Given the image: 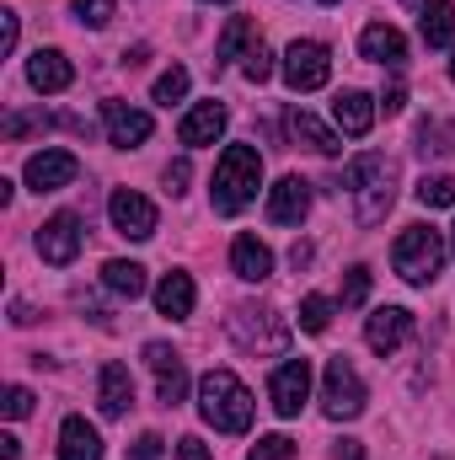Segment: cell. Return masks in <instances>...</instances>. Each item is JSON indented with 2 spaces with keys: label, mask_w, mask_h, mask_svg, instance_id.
<instances>
[{
  "label": "cell",
  "mask_w": 455,
  "mask_h": 460,
  "mask_svg": "<svg viewBox=\"0 0 455 460\" xmlns=\"http://www.w3.org/2000/svg\"><path fill=\"white\" fill-rule=\"evenodd\" d=\"M113 5L118 0H76V16H81V27H108Z\"/></svg>",
  "instance_id": "cell-35"
},
{
  "label": "cell",
  "mask_w": 455,
  "mask_h": 460,
  "mask_svg": "<svg viewBox=\"0 0 455 460\" xmlns=\"http://www.w3.org/2000/svg\"><path fill=\"white\" fill-rule=\"evenodd\" d=\"M252 412H257V402H252V391L236 380V369H210V375L199 380V418H204L210 429H220V434H246V429H252Z\"/></svg>",
  "instance_id": "cell-1"
},
{
  "label": "cell",
  "mask_w": 455,
  "mask_h": 460,
  "mask_svg": "<svg viewBox=\"0 0 455 460\" xmlns=\"http://www.w3.org/2000/svg\"><path fill=\"white\" fill-rule=\"evenodd\" d=\"M263 188V155L252 145H226L220 166H215V188H210V204L215 215H241Z\"/></svg>",
  "instance_id": "cell-2"
},
{
  "label": "cell",
  "mask_w": 455,
  "mask_h": 460,
  "mask_svg": "<svg viewBox=\"0 0 455 460\" xmlns=\"http://www.w3.org/2000/svg\"><path fill=\"white\" fill-rule=\"evenodd\" d=\"M145 59H150V49H145V43H134V49H123V65H129V70H134V65H145Z\"/></svg>",
  "instance_id": "cell-45"
},
{
  "label": "cell",
  "mask_w": 455,
  "mask_h": 460,
  "mask_svg": "<svg viewBox=\"0 0 455 460\" xmlns=\"http://www.w3.org/2000/svg\"><path fill=\"white\" fill-rule=\"evenodd\" d=\"M22 456V439L16 434H0V460H16Z\"/></svg>",
  "instance_id": "cell-44"
},
{
  "label": "cell",
  "mask_w": 455,
  "mask_h": 460,
  "mask_svg": "<svg viewBox=\"0 0 455 460\" xmlns=\"http://www.w3.org/2000/svg\"><path fill=\"white\" fill-rule=\"evenodd\" d=\"M338 188H348L359 199V226H380L397 204V166L386 155H359L338 177Z\"/></svg>",
  "instance_id": "cell-3"
},
{
  "label": "cell",
  "mask_w": 455,
  "mask_h": 460,
  "mask_svg": "<svg viewBox=\"0 0 455 460\" xmlns=\"http://www.w3.org/2000/svg\"><path fill=\"white\" fill-rule=\"evenodd\" d=\"M0 16H5V54H11L16 49V11H0Z\"/></svg>",
  "instance_id": "cell-46"
},
{
  "label": "cell",
  "mask_w": 455,
  "mask_h": 460,
  "mask_svg": "<svg viewBox=\"0 0 455 460\" xmlns=\"http://www.w3.org/2000/svg\"><path fill=\"white\" fill-rule=\"evenodd\" d=\"M183 396H188V369L156 380V402H161V407H183Z\"/></svg>",
  "instance_id": "cell-34"
},
{
  "label": "cell",
  "mask_w": 455,
  "mask_h": 460,
  "mask_svg": "<svg viewBox=\"0 0 455 460\" xmlns=\"http://www.w3.org/2000/svg\"><path fill=\"white\" fill-rule=\"evenodd\" d=\"M268 396H273V412L279 418H300L306 396H311V358H284L268 380Z\"/></svg>",
  "instance_id": "cell-7"
},
{
  "label": "cell",
  "mask_w": 455,
  "mask_h": 460,
  "mask_svg": "<svg viewBox=\"0 0 455 460\" xmlns=\"http://www.w3.org/2000/svg\"><path fill=\"white\" fill-rule=\"evenodd\" d=\"M451 252H455V230H451Z\"/></svg>",
  "instance_id": "cell-49"
},
{
  "label": "cell",
  "mask_w": 455,
  "mask_h": 460,
  "mask_svg": "<svg viewBox=\"0 0 455 460\" xmlns=\"http://www.w3.org/2000/svg\"><path fill=\"white\" fill-rule=\"evenodd\" d=\"M451 81H455V59H451Z\"/></svg>",
  "instance_id": "cell-48"
},
{
  "label": "cell",
  "mask_w": 455,
  "mask_h": 460,
  "mask_svg": "<svg viewBox=\"0 0 455 460\" xmlns=\"http://www.w3.org/2000/svg\"><path fill=\"white\" fill-rule=\"evenodd\" d=\"M311 215V182L306 177H279L268 188V220L273 226H300Z\"/></svg>",
  "instance_id": "cell-13"
},
{
  "label": "cell",
  "mask_w": 455,
  "mask_h": 460,
  "mask_svg": "<svg viewBox=\"0 0 455 460\" xmlns=\"http://www.w3.org/2000/svg\"><path fill=\"white\" fill-rule=\"evenodd\" d=\"M59 460H103V434L86 418H65V429H59Z\"/></svg>",
  "instance_id": "cell-22"
},
{
  "label": "cell",
  "mask_w": 455,
  "mask_h": 460,
  "mask_svg": "<svg viewBox=\"0 0 455 460\" xmlns=\"http://www.w3.org/2000/svg\"><path fill=\"white\" fill-rule=\"evenodd\" d=\"M27 412H32V391H27V385H5V418L22 423Z\"/></svg>",
  "instance_id": "cell-38"
},
{
  "label": "cell",
  "mask_w": 455,
  "mask_h": 460,
  "mask_svg": "<svg viewBox=\"0 0 455 460\" xmlns=\"http://www.w3.org/2000/svg\"><path fill=\"white\" fill-rule=\"evenodd\" d=\"M145 364H150L156 380H161V375H177V369H183V353L172 343H145Z\"/></svg>",
  "instance_id": "cell-32"
},
{
  "label": "cell",
  "mask_w": 455,
  "mask_h": 460,
  "mask_svg": "<svg viewBox=\"0 0 455 460\" xmlns=\"http://www.w3.org/2000/svg\"><path fill=\"white\" fill-rule=\"evenodd\" d=\"M333 75V49L317 38H295L284 49V86L290 92H322Z\"/></svg>",
  "instance_id": "cell-6"
},
{
  "label": "cell",
  "mask_w": 455,
  "mask_h": 460,
  "mask_svg": "<svg viewBox=\"0 0 455 460\" xmlns=\"http://www.w3.org/2000/svg\"><path fill=\"white\" fill-rule=\"evenodd\" d=\"M418 32L429 49H451L455 43V0H429L418 16Z\"/></svg>",
  "instance_id": "cell-25"
},
{
  "label": "cell",
  "mask_w": 455,
  "mask_h": 460,
  "mask_svg": "<svg viewBox=\"0 0 455 460\" xmlns=\"http://www.w3.org/2000/svg\"><path fill=\"white\" fill-rule=\"evenodd\" d=\"M97 407H103V418H123L134 407V380H129L123 364H103V375H97Z\"/></svg>",
  "instance_id": "cell-20"
},
{
  "label": "cell",
  "mask_w": 455,
  "mask_h": 460,
  "mask_svg": "<svg viewBox=\"0 0 455 460\" xmlns=\"http://www.w3.org/2000/svg\"><path fill=\"white\" fill-rule=\"evenodd\" d=\"M391 268H397L402 284H413V289L434 284L440 268H445V235L434 226H407L397 235V246H391Z\"/></svg>",
  "instance_id": "cell-4"
},
{
  "label": "cell",
  "mask_w": 455,
  "mask_h": 460,
  "mask_svg": "<svg viewBox=\"0 0 455 460\" xmlns=\"http://www.w3.org/2000/svg\"><path fill=\"white\" fill-rule=\"evenodd\" d=\"M375 97H364V92H338L333 97V118H338V128L348 139H364L370 128H375Z\"/></svg>",
  "instance_id": "cell-19"
},
{
  "label": "cell",
  "mask_w": 455,
  "mask_h": 460,
  "mask_svg": "<svg viewBox=\"0 0 455 460\" xmlns=\"http://www.w3.org/2000/svg\"><path fill=\"white\" fill-rule=\"evenodd\" d=\"M241 75H246V81H252V86H263V81H268V75H273V49H268V43H263V38H257V43H252V49H246V59H241Z\"/></svg>",
  "instance_id": "cell-30"
},
{
  "label": "cell",
  "mask_w": 455,
  "mask_h": 460,
  "mask_svg": "<svg viewBox=\"0 0 455 460\" xmlns=\"http://www.w3.org/2000/svg\"><path fill=\"white\" fill-rule=\"evenodd\" d=\"M103 284L113 289L118 300H139V295L150 289V284H145V268H139V262H123V257H113V262L103 268Z\"/></svg>",
  "instance_id": "cell-26"
},
{
  "label": "cell",
  "mask_w": 455,
  "mask_h": 460,
  "mask_svg": "<svg viewBox=\"0 0 455 460\" xmlns=\"http://www.w3.org/2000/svg\"><path fill=\"white\" fill-rule=\"evenodd\" d=\"M407 338H413V316H407L402 305H380V311H370V322H364V343L375 348L380 358H391Z\"/></svg>",
  "instance_id": "cell-11"
},
{
  "label": "cell",
  "mask_w": 455,
  "mask_h": 460,
  "mask_svg": "<svg viewBox=\"0 0 455 460\" xmlns=\"http://www.w3.org/2000/svg\"><path fill=\"white\" fill-rule=\"evenodd\" d=\"M108 220L129 241H150L156 235V204L145 193H134V188H118L113 199H108Z\"/></svg>",
  "instance_id": "cell-9"
},
{
  "label": "cell",
  "mask_w": 455,
  "mask_h": 460,
  "mask_svg": "<svg viewBox=\"0 0 455 460\" xmlns=\"http://www.w3.org/2000/svg\"><path fill=\"white\" fill-rule=\"evenodd\" d=\"M215 5H230V0H215Z\"/></svg>",
  "instance_id": "cell-51"
},
{
  "label": "cell",
  "mask_w": 455,
  "mask_h": 460,
  "mask_svg": "<svg viewBox=\"0 0 455 460\" xmlns=\"http://www.w3.org/2000/svg\"><path fill=\"white\" fill-rule=\"evenodd\" d=\"M188 177H193V166H188V161H172V166H166V193H172V199L188 193Z\"/></svg>",
  "instance_id": "cell-40"
},
{
  "label": "cell",
  "mask_w": 455,
  "mask_h": 460,
  "mask_svg": "<svg viewBox=\"0 0 455 460\" xmlns=\"http://www.w3.org/2000/svg\"><path fill=\"white\" fill-rule=\"evenodd\" d=\"M252 43H257V27H252L246 16H230L226 32H220V43H215V75L230 70L236 59H246V49H252Z\"/></svg>",
  "instance_id": "cell-23"
},
{
  "label": "cell",
  "mask_w": 455,
  "mask_h": 460,
  "mask_svg": "<svg viewBox=\"0 0 455 460\" xmlns=\"http://www.w3.org/2000/svg\"><path fill=\"white\" fill-rule=\"evenodd\" d=\"M413 193H418V204H424V209H455V177H445V172L424 177Z\"/></svg>",
  "instance_id": "cell-27"
},
{
  "label": "cell",
  "mask_w": 455,
  "mask_h": 460,
  "mask_svg": "<svg viewBox=\"0 0 455 460\" xmlns=\"http://www.w3.org/2000/svg\"><path fill=\"white\" fill-rule=\"evenodd\" d=\"M150 97H156L161 108H172V102H183V97H188V70H183V65H172L166 75H156V86H150Z\"/></svg>",
  "instance_id": "cell-29"
},
{
  "label": "cell",
  "mask_w": 455,
  "mask_h": 460,
  "mask_svg": "<svg viewBox=\"0 0 455 460\" xmlns=\"http://www.w3.org/2000/svg\"><path fill=\"white\" fill-rule=\"evenodd\" d=\"M322 5H338V0H322Z\"/></svg>",
  "instance_id": "cell-50"
},
{
  "label": "cell",
  "mask_w": 455,
  "mask_h": 460,
  "mask_svg": "<svg viewBox=\"0 0 455 460\" xmlns=\"http://www.w3.org/2000/svg\"><path fill=\"white\" fill-rule=\"evenodd\" d=\"M54 118H43V113H5V123H0V134L5 139H22L27 128H49Z\"/></svg>",
  "instance_id": "cell-37"
},
{
  "label": "cell",
  "mask_w": 455,
  "mask_h": 460,
  "mask_svg": "<svg viewBox=\"0 0 455 460\" xmlns=\"http://www.w3.org/2000/svg\"><path fill=\"white\" fill-rule=\"evenodd\" d=\"M103 123H108V145H118V150L145 145L150 128H156L145 108H129V102H103Z\"/></svg>",
  "instance_id": "cell-14"
},
{
  "label": "cell",
  "mask_w": 455,
  "mask_h": 460,
  "mask_svg": "<svg viewBox=\"0 0 455 460\" xmlns=\"http://www.w3.org/2000/svg\"><path fill=\"white\" fill-rule=\"evenodd\" d=\"M370 300V268H348L343 279V305H364Z\"/></svg>",
  "instance_id": "cell-36"
},
{
  "label": "cell",
  "mask_w": 455,
  "mask_h": 460,
  "mask_svg": "<svg viewBox=\"0 0 455 460\" xmlns=\"http://www.w3.org/2000/svg\"><path fill=\"white\" fill-rule=\"evenodd\" d=\"M246 460H295V439H284V434H263Z\"/></svg>",
  "instance_id": "cell-33"
},
{
  "label": "cell",
  "mask_w": 455,
  "mask_h": 460,
  "mask_svg": "<svg viewBox=\"0 0 455 460\" xmlns=\"http://www.w3.org/2000/svg\"><path fill=\"white\" fill-rule=\"evenodd\" d=\"M407 5H418V11H424V5H429V0H407Z\"/></svg>",
  "instance_id": "cell-47"
},
{
  "label": "cell",
  "mask_w": 455,
  "mask_h": 460,
  "mask_svg": "<svg viewBox=\"0 0 455 460\" xmlns=\"http://www.w3.org/2000/svg\"><path fill=\"white\" fill-rule=\"evenodd\" d=\"M359 54H364L370 65H391V70H402V65H407V38H402L391 22H370V27L359 32Z\"/></svg>",
  "instance_id": "cell-16"
},
{
  "label": "cell",
  "mask_w": 455,
  "mask_h": 460,
  "mask_svg": "<svg viewBox=\"0 0 455 460\" xmlns=\"http://www.w3.org/2000/svg\"><path fill=\"white\" fill-rule=\"evenodd\" d=\"M322 412L333 423H353L364 412V380L348 358H327V369H322Z\"/></svg>",
  "instance_id": "cell-5"
},
{
  "label": "cell",
  "mask_w": 455,
  "mask_h": 460,
  "mask_svg": "<svg viewBox=\"0 0 455 460\" xmlns=\"http://www.w3.org/2000/svg\"><path fill=\"white\" fill-rule=\"evenodd\" d=\"M230 273L246 279V284H263V279L273 273V252H268L257 235H236V241H230Z\"/></svg>",
  "instance_id": "cell-18"
},
{
  "label": "cell",
  "mask_w": 455,
  "mask_h": 460,
  "mask_svg": "<svg viewBox=\"0 0 455 460\" xmlns=\"http://www.w3.org/2000/svg\"><path fill=\"white\" fill-rule=\"evenodd\" d=\"M230 332L241 348H284V322H273V311H257V305H241L230 316Z\"/></svg>",
  "instance_id": "cell-15"
},
{
  "label": "cell",
  "mask_w": 455,
  "mask_h": 460,
  "mask_svg": "<svg viewBox=\"0 0 455 460\" xmlns=\"http://www.w3.org/2000/svg\"><path fill=\"white\" fill-rule=\"evenodd\" d=\"M22 177H27L32 193H59V188H70L81 177V161L70 150H38V155H27V172Z\"/></svg>",
  "instance_id": "cell-10"
},
{
  "label": "cell",
  "mask_w": 455,
  "mask_h": 460,
  "mask_svg": "<svg viewBox=\"0 0 455 460\" xmlns=\"http://www.w3.org/2000/svg\"><path fill=\"white\" fill-rule=\"evenodd\" d=\"M290 134H295L300 145H311L317 155H338V150H343L338 134H333V128H327L317 113H306V108H295V113H290Z\"/></svg>",
  "instance_id": "cell-24"
},
{
  "label": "cell",
  "mask_w": 455,
  "mask_h": 460,
  "mask_svg": "<svg viewBox=\"0 0 455 460\" xmlns=\"http://www.w3.org/2000/svg\"><path fill=\"white\" fill-rule=\"evenodd\" d=\"M193 300H199V289H193V279H188V273H166V279L156 284V311H161L166 322L193 316Z\"/></svg>",
  "instance_id": "cell-21"
},
{
  "label": "cell",
  "mask_w": 455,
  "mask_h": 460,
  "mask_svg": "<svg viewBox=\"0 0 455 460\" xmlns=\"http://www.w3.org/2000/svg\"><path fill=\"white\" fill-rule=\"evenodd\" d=\"M333 311H338V305H333L327 295H306V300H300V332H327V327H333Z\"/></svg>",
  "instance_id": "cell-28"
},
{
  "label": "cell",
  "mask_w": 455,
  "mask_h": 460,
  "mask_svg": "<svg viewBox=\"0 0 455 460\" xmlns=\"http://www.w3.org/2000/svg\"><path fill=\"white\" fill-rule=\"evenodd\" d=\"M333 460H364V445L359 439H338L333 445Z\"/></svg>",
  "instance_id": "cell-43"
},
{
  "label": "cell",
  "mask_w": 455,
  "mask_h": 460,
  "mask_svg": "<svg viewBox=\"0 0 455 460\" xmlns=\"http://www.w3.org/2000/svg\"><path fill=\"white\" fill-rule=\"evenodd\" d=\"M172 460H210V445L188 434V439H177V450H172Z\"/></svg>",
  "instance_id": "cell-42"
},
{
  "label": "cell",
  "mask_w": 455,
  "mask_h": 460,
  "mask_svg": "<svg viewBox=\"0 0 455 460\" xmlns=\"http://www.w3.org/2000/svg\"><path fill=\"white\" fill-rule=\"evenodd\" d=\"M27 81H32V92H43V97H59V92H70V81H76V65H70L59 49H38V54L27 59Z\"/></svg>",
  "instance_id": "cell-17"
},
{
  "label": "cell",
  "mask_w": 455,
  "mask_h": 460,
  "mask_svg": "<svg viewBox=\"0 0 455 460\" xmlns=\"http://www.w3.org/2000/svg\"><path fill=\"white\" fill-rule=\"evenodd\" d=\"M375 108H380V113H386V118H397V113H402V108H407V92H402V86H386V92L375 97Z\"/></svg>",
  "instance_id": "cell-41"
},
{
  "label": "cell",
  "mask_w": 455,
  "mask_h": 460,
  "mask_svg": "<svg viewBox=\"0 0 455 460\" xmlns=\"http://www.w3.org/2000/svg\"><path fill=\"white\" fill-rule=\"evenodd\" d=\"M161 456H166V439H161V434H139L129 460H161Z\"/></svg>",
  "instance_id": "cell-39"
},
{
  "label": "cell",
  "mask_w": 455,
  "mask_h": 460,
  "mask_svg": "<svg viewBox=\"0 0 455 460\" xmlns=\"http://www.w3.org/2000/svg\"><path fill=\"white\" fill-rule=\"evenodd\" d=\"M81 241H86V230H81L76 215H54V220L38 226V257H43L49 268H70V262L81 257Z\"/></svg>",
  "instance_id": "cell-8"
},
{
  "label": "cell",
  "mask_w": 455,
  "mask_h": 460,
  "mask_svg": "<svg viewBox=\"0 0 455 460\" xmlns=\"http://www.w3.org/2000/svg\"><path fill=\"white\" fill-rule=\"evenodd\" d=\"M226 102H193L188 113H183V123H177V139L188 145V150H204V145H215L220 134H226Z\"/></svg>",
  "instance_id": "cell-12"
},
{
  "label": "cell",
  "mask_w": 455,
  "mask_h": 460,
  "mask_svg": "<svg viewBox=\"0 0 455 460\" xmlns=\"http://www.w3.org/2000/svg\"><path fill=\"white\" fill-rule=\"evenodd\" d=\"M445 150H455V128L424 123V128H418V155H445Z\"/></svg>",
  "instance_id": "cell-31"
}]
</instances>
